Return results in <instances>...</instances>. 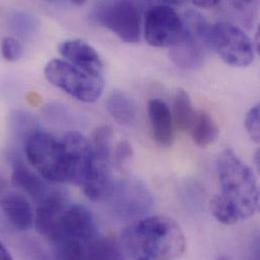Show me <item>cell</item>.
<instances>
[{"label":"cell","mask_w":260,"mask_h":260,"mask_svg":"<svg viewBox=\"0 0 260 260\" xmlns=\"http://www.w3.org/2000/svg\"><path fill=\"white\" fill-rule=\"evenodd\" d=\"M222 187L219 197L228 204L239 221L254 216L259 208V190L256 176L231 149L224 150L217 161Z\"/></svg>","instance_id":"cell-1"},{"label":"cell","mask_w":260,"mask_h":260,"mask_svg":"<svg viewBox=\"0 0 260 260\" xmlns=\"http://www.w3.org/2000/svg\"><path fill=\"white\" fill-rule=\"evenodd\" d=\"M127 244H135L152 260H179L185 252V237L179 225L165 216L147 217L125 232Z\"/></svg>","instance_id":"cell-2"},{"label":"cell","mask_w":260,"mask_h":260,"mask_svg":"<svg viewBox=\"0 0 260 260\" xmlns=\"http://www.w3.org/2000/svg\"><path fill=\"white\" fill-rule=\"evenodd\" d=\"M24 144L28 162L43 178L52 182L68 180L67 159L62 142L48 133L37 130Z\"/></svg>","instance_id":"cell-3"},{"label":"cell","mask_w":260,"mask_h":260,"mask_svg":"<svg viewBox=\"0 0 260 260\" xmlns=\"http://www.w3.org/2000/svg\"><path fill=\"white\" fill-rule=\"evenodd\" d=\"M44 74L52 85L82 103L96 102L104 91L103 77L85 73L64 60L48 62Z\"/></svg>","instance_id":"cell-4"},{"label":"cell","mask_w":260,"mask_h":260,"mask_svg":"<svg viewBox=\"0 0 260 260\" xmlns=\"http://www.w3.org/2000/svg\"><path fill=\"white\" fill-rule=\"evenodd\" d=\"M91 19L114 32L125 43L134 44L141 37V13L138 5L131 1H104L91 11Z\"/></svg>","instance_id":"cell-5"},{"label":"cell","mask_w":260,"mask_h":260,"mask_svg":"<svg viewBox=\"0 0 260 260\" xmlns=\"http://www.w3.org/2000/svg\"><path fill=\"white\" fill-rule=\"evenodd\" d=\"M209 46L233 67H246L254 60V44L238 26L228 22L211 24Z\"/></svg>","instance_id":"cell-6"},{"label":"cell","mask_w":260,"mask_h":260,"mask_svg":"<svg viewBox=\"0 0 260 260\" xmlns=\"http://www.w3.org/2000/svg\"><path fill=\"white\" fill-rule=\"evenodd\" d=\"M180 2L169 1L148 9L145 17V38L149 45L157 48L173 47L184 36L183 20L171 5Z\"/></svg>","instance_id":"cell-7"},{"label":"cell","mask_w":260,"mask_h":260,"mask_svg":"<svg viewBox=\"0 0 260 260\" xmlns=\"http://www.w3.org/2000/svg\"><path fill=\"white\" fill-rule=\"evenodd\" d=\"M98 236L96 224L89 210L68 204L60 213L47 238L54 244L63 241L87 244Z\"/></svg>","instance_id":"cell-8"},{"label":"cell","mask_w":260,"mask_h":260,"mask_svg":"<svg viewBox=\"0 0 260 260\" xmlns=\"http://www.w3.org/2000/svg\"><path fill=\"white\" fill-rule=\"evenodd\" d=\"M114 214L124 221L143 218L153 206V197L140 180L130 178L113 184L108 197Z\"/></svg>","instance_id":"cell-9"},{"label":"cell","mask_w":260,"mask_h":260,"mask_svg":"<svg viewBox=\"0 0 260 260\" xmlns=\"http://www.w3.org/2000/svg\"><path fill=\"white\" fill-rule=\"evenodd\" d=\"M62 144L67 159L68 180L82 186L88 178L94 162L92 145L86 137L74 131L64 136Z\"/></svg>","instance_id":"cell-10"},{"label":"cell","mask_w":260,"mask_h":260,"mask_svg":"<svg viewBox=\"0 0 260 260\" xmlns=\"http://www.w3.org/2000/svg\"><path fill=\"white\" fill-rule=\"evenodd\" d=\"M59 53L72 66L93 76L102 77L103 62L93 47L81 40H66L59 46Z\"/></svg>","instance_id":"cell-11"},{"label":"cell","mask_w":260,"mask_h":260,"mask_svg":"<svg viewBox=\"0 0 260 260\" xmlns=\"http://www.w3.org/2000/svg\"><path fill=\"white\" fill-rule=\"evenodd\" d=\"M148 114L155 141L161 146H171L174 141L173 121L166 103L159 99L151 100L148 104Z\"/></svg>","instance_id":"cell-12"},{"label":"cell","mask_w":260,"mask_h":260,"mask_svg":"<svg viewBox=\"0 0 260 260\" xmlns=\"http://www.w3.org/2000/svg\"><path fill=\"white\" fill-rule=\"evenodd\" d=\"M8 222L19 231H27L35 224V214L27 199L19 193L5 196L0 203Z\"/></svg>","instance_id":"cell-13"},{"label":"cell","mask_w":260,"mask_h":260,"mask_svg":"<svg viewBox=\"0 0 260 260\" xmlns=\"http://www.w3.org/2000/svg\"><path fill=\"white\" fill-rule=\"evenodd\" d=\"M12 182L37 204H41L50 194L45 181L22 161L17 159L12 162Z\"/></svg>","instance_id":"cell-14"},{"label":"cell","mask_w":260,"mask_h":260,"mask_svg":"<svg viewBox=\"0 0 260 260\" xmlns=\"http://www.w3.org/2000/svg\"><path fill=\"white\" fill-rule=\"evenodd\" d=\"M68 204L66 197L62 192H50V194L39 204V208L36 212L35 226L37 231L47 237L56 219Z\"/></svg>","instance_id":"cell-15"},{"label":"cell","mask_w":260,"mask_h":260,"mask_svg":"<svg viewBox=\"0 0 260 260\" xmlns=\"http://www.w3.org/2000/svg\"><path fill=\"white\" fill-rule=\"evenodd\" d=\"M107 110L116 122L124 126L133 124L137 117V106L134 100L120 90H115L109 95Z\"/></svg>","instance_id":"cell-16"},{"label":"cell","mask_w":260,"mask_h":260,"mask_svg":"<svg viewBox=\"0 0 260 260\" xmlns=\"http://www.w3.org/2000/svg\"><path fill=\"white\" fill-rule=\"evenodd\" d=\"M83 260H125V257L116 240L96 236L85 244Z\"/></svg>","instance_id":"cell-17"},{"label":"cell","mask_w":260,"mask_h":260,"mask_svg":"<svg viewBox=\"0 0 260 260\" xmlns=\"http://www.w3.org/2000/svg\"><path fill=\"white\" fill-rule=\"evenodd\" d=\"M190 134L197 146L207 148L217 141L220 130L213 117L207 112L201 111L197 114Z\"/></svg>","instance_id":"cell-18"},{"label":"cell","mask_w":260,"mask_h":260,"mask_svg":"<svg viewBox=\"0 0 260 260\" xmlns=\"http://www.w3.org/2000/svg\"><path fill=\"white\" fill-rule=\"evenodd\" d=\"M173 116L177 128L182 132L190 131L197 117L189 94L184 89H177L173 102Z\"/></svg>","instance_id":"cell-19"},{"label":"cell","mask_w":260,"mask_h":260,"mask_svg":"<svg viewBox=\"0 0 260 260\" xmlns=\"http://www.w3.org/2000/svg\"><path fill=\"white\" fill-rule=\"evenodd\" d=\"M112 139L113 131L108 126L101 127L94 132L91 145L96 159L111 162V157L113 155Z\"/></svg>","instance_id":"cell-20"},{"label":"cell","mask_w":260,"mask_h":260,"mask_svg":"<svg viewBox=\"0 0 260 260\" xmlns=\"http://www.w3.org/2000/svg\"><path fill=\"white\" fill-rule=\"evenodd\" d=\"M53 245L54 260H83L85 244L63 241Z\"/></svg>","instance_id":"cell-21"},{"label":"cell","mask_w":260,"mask_h":260,"mask_svg":"<svg viewBox=\"0 0 260 260\" xmlns=\"http://www.w3.org/2000/svg\"><path fill=\"white\" fill-rule=\"evenodd\" d=\"M9 25L14 31L18 32V35H28L34 31L36 23L31 16L23 12L15 11L9 16Z\"/></svg>","instance_id":"cell-22"},{"label":"cell","mask_w":260,"mask_h":260,"mask_svg":"<svg viewBox=\"0 0 260 260\" xmlns=\"http://www.w3.org/2000/svg\"><path fill=\"white\" fill-rule=\"evenodd\" d=\"M2 57L8 62H16L19 60L23 53L21 44L12 37H5L1 41L0 47Z\"/></svg>","instance_id":"cell-23"},{"label":"cell","mask_w":260,"mask_h":260,"mask_svg":"<svg viewBox=\"0 0 260 260\" xmlns=\"http://www.w3.org/2000/svg\"><path fill=\"white\" fill-rule=\"evenodd\" d=\"M134 156V151L128 141L120 142L114 152V163L121 171L127 170Z\"/></svg>","instance_id":"cell-24"},{"label":"cell","mask_w":260,"mask_h":260,"mask_svg":"<svg viewBox=\"0 0 260 260\" xmlns=\"http://www.w3.org/2000/svg\"><path fill=\"white\" fill-rule=\"evenodd\" d=\"M245 128L249 137L256 143L259 142V105L251 108L245 117Z\"/></svg>","instance_id":"cell-25"},{"label":"cell","mask_w":260,"mask_h":260,"mask_svg":"<svg viewBox=\"0 0 260 260\" xmlns=\"http://www.w3.org/2000/svg\"><path fill=\"white\" fill-rule=\"evenodd\" d=\"M220 2L217 0H196L192 1V4L200 8H212L219 4Z\"/></svg>","instance_id":"cell-26"},{"label":"cell","mask_w":260,"mask_h":260,"mask_svg":"<svg viewBox=\"0 0 260 260\" xmlns=\"http://www.w3.org/2000/svg\"><path fill=\"white\" fill-rule=\"evenodd\" d=\"M0 260H13L8 250L4 247L2 242L0 241Z\"/></svg>","instance_id":"cell-27"},{"label":"cell","mask_w":260,"mask_h":260,"mask_svg":"<svg viewBox=\"0 0 260 260\" xmlns=\"http://www.w3.org/2000/svg\"><path fill=\"white\" fill-rule=\"evenodd\" d=\"M255 165L257 170H259V150H257L255 153Z\"/></svg>","instance_id":"cell-28"},{"label":"cell","mask_w":260,"mask_h":260,"mask_svg":"<svg viewBox=\"0 0 260 260\" xmlns=\"http://www.w3.org/2000/svg\"><path fill=\"white\" fill-rule=\"evenodd\" d=\"M138 260H152V259H150V258H148V257H145V256H144V257H140V258H139V259Z\"/></svg>","instance_id":"cell-29"}]
</instances>
